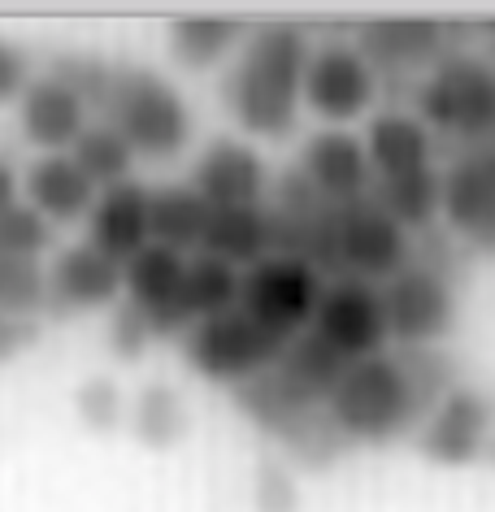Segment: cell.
Returning <instances> with one entry per match:
<instances>
[{"instance_id":"cell-1","label":"cell","mask_w":495,"mask_h":512,"mask_svg":"<svg viewBox=\"0 0 495 512\" xmlns=\"http://www.w3.org/2000/svg\"><path fill=\"white\" fill-rule=\"evenodd\" d=\"M461 361L443 348H396L352 361L326 400V417L348 447L413 439L443 395L461 387Z\"/></svg>"},{"instance_id":"cell-2","label":"cell","mask_w":495,"mask_h":512,"mask_svg":"<svg viewBox=\"0 0 495 512\" xmlns=\"http://www.w3.org/2000/svg\"><path fill=\"white\" fill-rule=\"evenodd\" d=\"M309 57L313 44L300 22H265V27L248 31L222 83V100L239 131L252 139H270V144L296 135Z\"/></svg>"},{"instance_id":"cell-3","label":"cell","mask_w":495,"mask_h":512,"mask_svg":"<svg viewBox=\"0 0 495 512\" xmlns=\"http://www.w3.org/2000/svg\"><path fill=\"white\" fill-rule=\"evenodd\" d=\"M96 113L100 122H109L113 131L126 135L135 157L148 161L183 157L196 135L187 96L170 79H161V70L135 66V61H113L109 83L96 100Z\"/></svg>"},{"instance_id":"cell-4","label":"cell","mask_w":495,"mask_h":512,"mask_svg":"<svg viewBox=\"0 0 495 512\" xmlns=\"http://www.w3.org/2000/svg\"><path fill=\"white\" fill-rule=\"evenodd\" d=\"M413 113L439 139V152L495 139V61L456 48L413 87Z\"/></svg>"},{"instance_id":"cell-5","label":"cell","mask_w":495,"mask_h":512,"mask_svg":"<svg viewBox=\"0 0 495 512\" xmlns=\"http://www.w3.org/2000/svg\"><path fill=\"white\" fill-rule=\"evenodd\" d=\"M179 348H183V365L192 369L196 378L235 391L252 378L270 374V369L283 361L287 343L270 335L261 322H252L244 309H231V313L196 322L179 339Z\"/></svg>"},{"instance_id":"cell-6","label":"cell","mask_w":495,"mask_h":512,"mask_svg":"<svg viewBox=\"0 0 495 512\" xmlns=\"http://www.w3.org/2000/svg\"><path fill=\"white\" fill-rule=\"evenodd\" d=\"M330 278L322 270H313L309 261L287 252H270L265 261H257L252 270H244V291H239V309L252 322H261L270 335L291 343L296 335L313 326V313L322 304Z\"/></svg>"},{"instance_id":"cell-7","label":"cell","mask_w":495,"mask_h":512,"mask_svg":"<svg viewBox=\"0 0 495 512\" xmlns=\"http://www.w3.org/2000/svg\"><path fill=\"white\" fill-rule=\"evenodd\" d=\"M439 222L469 256H495V144L448 148Z\"/></svg>"},{"instance_id":"cell-8","label":"cell","mask_w":495,"mask_h":512,"mask_svg":"<svg viewBox=\"0 0 495 512\" xmlns=\"http://www.w3.org/2000/svg\"><path fill=\"white\" fill-rule=\"evenodd\" d=\"M387 326L396 348H443L461 322V300H456V278L435 265L417 261L383 283Z\"/></svg>"},{"instance_id":"cell-9","label":"cell","mask_w":495,"mask_h":512,"mask_svg":"<svg viewBox=\"0 0 495 512\" xmlns=\"http://www.w3.org/2000/svg\"><path fill=\"white\" fill-rule=\"evenodd\" d=\"M378 96H383V79L365 61L357 40H326L313 44L309 70H304V109L313 118L344 131V122L365 118Z\"/></svg>"},{"instance_id":"cell-10","label":"cell","mask_w":495,"mask_h":512,"mask_svg":"<svg viewBox=\"0 0 495 512\" xmlns=\"http://www.w3.org/2000/svg\"><path fill=\"white\" fill-rule=\"evenodd\" d=\"M456 35L461 31L452 22H435V18H374L357 27V48L387 87L400 83L417 87L443 57H452L461 48Z\"/></svg>"},{"instance_id":"cell-11","label":"cell","mask_w":495,"mask_h":512,"mask_svg":"<svg viewBox=\"0 0 495 512\" xmlns=\"http://www.w3.org/2000/svg\"><path fill=\"white\" fill-rule=\"evenodd\" d=\"M495 434V395L478 382H461L430 408L422 430L413 434L417 456L439 469H465L478 465Z\"/></svg>"},{"instance_id":"cell-12","label":"cell","mask_w":495,"mask_h":512,"mask_svg":"<svg viewBox=\"0 0 495 512\" xmlns=\"http://www.w3.org/2000/svg\"><path fill=\"white\" fill-rule=\"evenodd\" d=\"M309 330H317L348 361H365V356L387 352L391 326H387L383 287L361 283V278H330Z\"/></svg>"},{"instance_id":"cell-13","label":"cell","mask_w":495,"mask_h":512,"mask_svg":"<svg viewBox=\"0 0 495 512\" xmlns=\"http://www.w3.org/2000/svg\"><path fill=\"white\" fill-rule=\"evenodd\" d=\"M183 283H187V252L148 243L144 252L126 261L122 296L152 326L157 343L161 339H183L187 330H192L187 309H183Z\"/></svg>"},{"instance_id":"cell-14","label":"cell","mask_w":495,"mask_h":512,"mask_svg":"<svg viewBox=\"0 0 495 512\" xmlns=\"http://www.w3.org/2000/svg\"><path fill=\"white\" fill-rule=\"evenodd\" d=\"M365 157H370L374 187L413 183V178H426V174H435L443 165L439 139L426 131V122L417 118L413 109H383V113H374L370 135H365Z\"/></svg>"},{"instance_id":"cell-15","label":"cell","mask_w":495,"mask_h":512,"mask_svg":"<svg viewBox=\"0 0 495 512\" xmlns=\"http://www.w3.org/2000/svg\"><path fill=\"white\" fill-rule=\"evenodd\" d=\"M192 187L209 200V209H252V204H270L274 196L265 157L231 135L209 139V148L196 157Z\"/></svg>"},{"instance_id":"cell-16","label":"cell","mask_w":495,"mask_h":512,"mask_svg":"<svg viewBox=\"0 0 495 512\" xmlns=\"http://www.w3.org/2000/svg\"><path fill=\"white\" fill-rule=\"evenodd\" d=\"M126 265L96 252L92 243H70L48 265V313L44 317H79L92 309H105L122 296Z\"/></svg>"},{"instance_id":"cell-17","label":"cell","mask_w":495,"mask_h":512,"mask_svg":"<svg viewBox=\"0 0 495 512\" xmlns=\"http://www.w3.org/2000/svg\"><path fill=\"white\" fill-rule=\"evenodd\" d=\"M296 170L304 174V183L330 204L365 200L370 187H374L370 157H365V139L339 131V126H326V131L304 139Z\"/></svg>"},{"instance_id":"cell-18","label":"cell","mask_w":495,"mask_h":512,"mask_svg":"<svg viewBox=\"0 0 495 512\" xmlns=\"http://www.w3.org/2000/svg\"><path fill=\"white\" fill-rule=\"evenodd\" d=\"M87 100L74 92L70 83H61L57 74H35L31 87L18 100V126L22 139L31 148H40V157H53V152H70L74 139L87 131Z\"/></svg>"},{"instance_id":"cell-19","label":"cell","mask_w":495,"mask_h":512,"mask_svg":"<svg viewBox=\"0 0 495 512\" xmlns=\"http://www.w3.org/2000/svg\"><path fill=\"white\" fill-rule=\"evenodd\" d=\"M87 243L113 256L118 265L144 252L152 243V187H144L139 178H126V183L100 191L96 209L87 217Z\"/></svg>"},{"instance_id":"cell-20","label":"cell","mask_w":495,"mask_h":512,"mask_svg":"<svg viewBox=\"0 0 495 512\" xmlns=\"http://www.w3.org/2000/svg\"><path fill=\"white\" fill-rule=\"evenodd\" d=\"M22 191H27V204L44 222L53 226H74L83 217H92L100 187L83 174V165L70 157V152H53V157H35L22 174Z\"/></svg>"},{"instance_id":"cell-21","label":"cell","mask_w":495,"mask_h":512,"mask_svg":"<svg viewBox=\"0 0 495 512\" xmlns=\"http://www.w3.org/2000/svg\"><path fill=\"white\" fill-rule=\"evenodd\" d=\"M278 248L274 235V213L270 204H252V209H213L209 230L200 252L231 261L235 270H252L257 261H265Z\"/></svg>"},{"instance_id":"cell-22","label":"cell","mask_w":495,"mask_h":512,"mask_svg":"<svg viewBox=\"0 0 495 512\" xmlns=\"http://www.w3.org/2000/svg\"><path fill=\"white\" fill-rule=\"evenodd\" d=\"M126 430L135 443H144L148 452H170L192 434V408L187 395L170 382H144L131 395V413H126Z\"/></svg>"},{"instance_id":"cell-23","label":"cell","mask_w":495,"mask_h":512,"mask_svg":"<svg viewBox=\"0 0 495 512\" xmlns=\"http://www.w3.org/2000/svg\"><path fill=\"white\" fill-rule=\"evenodd\" d=\"M209 200L192 183H161L152 187V243L174 252H200L209 230Z\"/></svg>"},{"instance_id":"cell-24","label":"cell","mask_w":495,"mask_h":512,"mask_svg":"<svg viewBox=\"0 0 495 512\" xmlns=\"http://www.w3.org/2000/svg\"><path fill=\"white\" fill-rule=\"evenodd\" d=\"M248 27L239 18H174L170 22V57L183 70H209L222 57H231L235 48H244Z\"/></svg>"},{"instance_id":"cell-25","label":"cell","mask_w":495,"mask_h":512,"mask_svg":"<svg viewBox=\"0 0 495 512\" xmlns=\"http://www.w3.org/2000/svg\"><path fill=\"white\" fill-rule=\"evenodd\" d=\"M239 291H244V270H235L231 261H218L209 252L187 256V283H183V309L187 322H205V317L239 309Z\"/></svg>"},{"instance_id":"cell-26","label":"cell","mask_w":495,"mask_h":512,"mask_svg":"<svg viewBox=\"0 0 495 512\" xmlns=\"http://www.w3.org/2000/svg\"><path fill=\"white\" fill-rule=\"evenodd\" d=\"M70 157L83 165V174L92 178L100 191L126 183V178H131V170H135V148L126 144L122 131H113V126L100 122V118L87 126L79 139H74Z\"/></svg>"},{"instance_id":"cell-27","label":"cell","mask_w":495,"mask_h":512,"mask_svg":"<svg viewBox=\"0 0 495 512\" xmlns=\"http://www.w3.org/2000/svg\"><path fill=\"white\" fill-rule=\"evenodd\" d=\"M0 313L40 322L48 313V270L40 261L0 256Z\"/></svg>"},{"instance_id":"cell-28","label":"cell","mask_w":495,"mask_h":512,"mask_svg":"<svg viewBox=\"0 0 495 512\" xmlns=\"http://www.w3.org/2000/svg\"><path fill=\"white\" fill-rule=\"evenodd\" d=\"M74 413L92 434H113L126 426V413H131V400H126V391L113 382L109 374H92L79 382V391H74Z\"/></svg>"},{"instance_id":"cell-29","label":"cell","mask_w":495,"mask_h":512,"mask_svg":"<svg viewBox=\"0 0 495 512\" xmlns=\"http://www.w3.org/2000/svg\"><path fill=\"white\" fill-rule=\"evenodd\" d=\"M53 222H44L31 204H9L0 209V256H22V261H40L53 248Z\"/></svg>"},{"instance_id":"cell-30","label":"cell","mask_w":495,"mask_h":512,"mask_svg":"<svg viewBox=\"0 0 495 512\" xmlns=\"http://www.w3.org/2000/svg\"><path fill=\"white\" fill-rule=\"evenodd\" d=\"M252 512H300V482L287 456H261L252 473Z\"/></svg>"},{"instance_id":"cell-31","label":"cell","mask_w":495,"mask_h":512,"mask_svg":"<svg viewBox=\"0 0 495 512\" xmlns=\"http://www.w3.org/2000/svg\"><path fill=\"white\" fill-rule=\"evenodd\" d=\"M152 343H157L152 326L131 309V304H118V309H113V322H109V352L118 356V361H139Z\"/></svg>"},{"instance_id":"cell-32","label":"cell","mask_w":495,"mask_h":512,"mask_svg":"<svg viewBox=\"0 0 495 512\" xmlns=\"http://www.w3.org/2000/svg\"><path fill=\"white\" fill-rule=\"evenodd\" d=\"M31 57L22 53L18 44L0 40V105H9V100H22V92L31 87Z\"/></svg>"},{"instance_id":"cell-33","label":"cell","mask_w":495,"mask_h":512,"mask_svg":"<svg viewBox=\"0 0 495 512\" xmlns=\"http://www.w3.org/2000/svg\"><path fill=\"white\" fill-rule=\"evenodd\" d=\"M35 339H40V322L0 313V361H14V356H22V348H31Z\"/></svg>"},{"instance_id":"cell-34","label":"cell","mask_w":495,"mask_h":512,"mask_svg":"<svg viewBox=\"0 0 495 512\" xmlns=\"http://www.w3.org/2000/svg\"><path fill=\"white\" fill-rule=\"evenodd\" d=\"M9 204H18V174L9 161H0V209H9Z\"/></svg>"},{"instance_id":"cell-35","label":"cell","mask_w":495,"mask_h":512,"mask_svg":"<svg viewBox=\"0 0 495 512\" xmlns=\"http://www.w3.org/2000/svg\"><path fill=\"white\" fill-rule=\"evenodd\" d=\"M487 460H491V465H495V434H491V447H487Z\"/></svg>"},{"instance_id":"cell-36","label":"cell","mask_w":495,"mask_h":512,"mask_svg":"<svg viewBox=\"0 0 495 512\" xmlns=\"http://www.w3.org/2000/svg\"><path fill=\"white\" fill-rule=\"evenodd\" d=\"M487 31H491V53H495V22H491V27H487ZM491 61H495V57H491Z\"/></svg>"}]
</instances>
